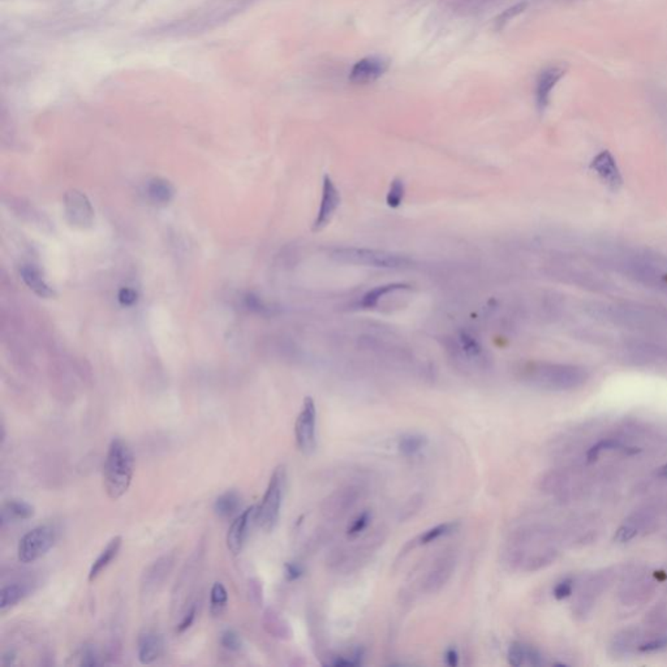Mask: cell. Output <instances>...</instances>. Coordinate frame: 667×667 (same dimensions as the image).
Masks as SVG:
<instances>
[{"label":"cell","mask_w":667,"mask_h":667,"mask_svg":"<svg viewBox=\"0 0 667 667\" xmlns=\"http://www.w3.org/2000/svg\"><path fill=\"white\" fill-rule=\"evenodd\" d=\"M553 532L545 525H524L511 533L500 553L502 563L511 571L536 572L558 556L551 545Z\"/></svg>","instance_id":"obj_1"},{"label":"cell","mask_w":667,"mask_h":667,"mask_svg":"<svg viewBox=\"0 0 667 667\" xmlns=\"http://www.w3.org/2000/svg\"><path fill=\"white\" fill-rule=\"evenodd\" d=\"M517 375L533 387L550 391L576 389L588 378L585 369L580 366L551 363H528L519 369Z\"/></svg>","instance_id":"obj_2"},{"label":"cell","mask_w":667,"mask_h":667,"mask_svg":"<svg viewBox=\"0 0 667 667\" xmlns=\"http://www.w3.org/2000/svg\"><path fill=\"white\" fill-rule=\"evenodd\" d=\"M135 473V456L120 438H114L109 446L104 468V489L112 500H118L128 492Z\"/></svg>","instance_id":"obj_3"},{"label":"cell","mask_w":667,"mask_h":667,"mask_svg":"<svg viewBox=\"0 0 667 667\" xmlns=\"http://www.w3.org/2000/svg\"><path fill=\"white\" fill-rule=\"evenodd\" d=\"M385 540L386 531L383 528H378L363 537L360 536L352 539V544L348 546H342L334 550L327 558V566L331 571L341 573L356 571L361 567V564H365L369 561V558L373 556L374 551L381 546Z\"/></svg>","instance_id":"obj_4"},{"label":"cell","mask_w":667,"mask_h":667,"mask_svg":"<svg viewBox=\"0 0 667 667\" xmlns=\"http://www.w3.org/2000/svg\"><path fill=\"white\" fill-rule=\"evenodd\" d=\"M330 257L336 263L344 265H356V266H365L374 269H386V270H395V269H404L408 268L412 261L404 255H399L383 249H372V248H336L330 253Z\"/></svg>","instance_id":"obj_5"},{"label":"cell","mask_w":667,"mask_h":667,"mask_svg":"<svg viewBox=\"0 0 667 667\" xmlns=\"http://www.w3.org/2000/svg\"><path fill=\"white\" fill-rule=\"evenodd\" d=\"M287 470L285 465L274 469L260 506H257V525L270 533L278 525L280 509L286 492Z\"/></svg>","instance_id":"obj_6"},{"label":"cell","mask_w":667,"mask_h":667,"mask_svg":"<svg viewBox=\"0 0 667 667\" xmlns=\"http://www.w3.org/2000/svg\"><path fill=\"white\" fill-rule=\"evenodd\" d=\"M365 495L366 489L363 485H344L326 497L321 505V514L326 522H341L356 509Z\"/></svg>","instance_id":"obj_7"},{"label":"cell","mask_w":667,"mask_h":667,"mask_svg":"<svg viewBox=\"0 0 667 667\" xmlns=\"http://www.w3.org/2000/svg\"><path fill=\"white\" fill-rule=\"evenodd\" d=\"M294 439L305 456L313 455L317 448V408L313 397H307L302 402L294 422Z\"/></svg>","instance_id":"obj_8"},{"label":"cell","mask_w":667,"mask_h":667,"mask_svg":"<svg viewBox=\"0 0 667 667\" xmlns=\"http://www.w3.org/2000/svg\"><path fill=\"white\" fill-rule=\"evenodd\" d=\"M56 532L51 525H40L24 534L18 542L17 554L21 563H34L55 545Z\"/></svg>","instance_id":"obj_9"},{"label":"cell","mask_w":667,"mask_h":667,"mask_svg":"<svg viewBox=\"0 0 667 667\" xmlns=\"http://www.w3.org/2000/svg\"><path fill=\"white\" fill-rule=\"evenodd\" d=\"M456 567V556L453 553H446L433 562L429 571L422 580V592L426 595H436L453 578Z\"/></svg>","instance_id":"obj_10"},{"label":"cell","mask_w":667,"mask_h":667,"mask_svg":"<svg viewBox=\"0 0 667 667\" xmlns=\"http://www.w3.org/2000/svg\"><path fill=\"white\" fill-rule=\"evenodd\" d=\"M342 196L333 179L329 175L324 176L322 180V193L319 201V209L313 222V231L324 230L331 222L336 210L341 206Z\"/></svg>","instance_id":"obj_11"},{"label":"cell","mask_w":667,"mask_h":667,"mask_svg":"<svg viewBox=\"0 0 667 667\" xmlns=\"http://www.w3.org/2000/svg\"><path fill=\"white\" fill-rule=\"evenodd\" d=\"M253 524H257V506H252L243 511L232 522L226 541L227 548L233 556H238L241 553Z\"/></svg>","instance_id":"obj_12"},{"label":"cell","mask_w":667,"mask_h":667,"mask_svg":"<svg viewBox=\"0 0 667 667\" xmlns=\"http://www.w3.org/2000/svg\"><path fill=\"white\" fill-rule=\"evenodd\" d=\"M65 214L70 223L79 228L90 227L94 218V211L87 196L75 189L65 194Z\"/></svg>","instance_id":"obj_13"},{"label":"cell","mask_w":667,"mask_h":667,"mask_svg":"<svg viewBox=\"0 0 667 667\" xmlns=\"http://www.w3.org/2000/svg\"><path fill=\"white\" fill-rule=\"evenodd\" d=\"M387 71V63L381 57H364L352 67L350 81L356 85H368L381 77Z\"/></svg>","instance_id":"obj_14"},{"label":"cell","mask_w":667,"mask_h":667,"mask_svg":"<svg viewBox=\"0 0 667 667\" xmlns=\"http://www.w3.org/2000/svg\"><path fill=\"white\" fill-rule=\"evenodd\" d=\"M590 167L612 191H618L622 187L623 179L620 175L619 168L609 151H601L596 158L593 159Z\"/></svg>","instance_id":"obj_15"},{"label":"cell","mask_w":667,"mask_h":667,"mask_svg":"<svg viewBox=\"0 0 667 667\" xmlns=\"http://www.w3.org/2000/svg\"><path fill=\"white\" fill-rule=\"evenodd\" d=\"M163 653V639L154 631H143L137 640V656L143 665H151Z\"/></svg>","instance_id":"obj_16"},{"label":"cell","mask_w":667,"mask_h":667,"mask_svg":"<svg viewBox=\"0 0 667 667\" xmlns=\"http://www.w3.org/2000/svg\"><path fill=\"white\" fill-rule=\"evenodd\" d=\"M563 75V70L559 67H551L541 72L540 77L537 79V87H536V101L540 110H544L548 106L551 90L556 87V82L562 79Z\"/></svg>","instance_id":"obj_17"},{"label":"cell","mask_w":667,"mask_h":667,"mask_svg":"<svg viewBox=\"0 0 667 667\" xmlns=\"http://www.w3.org/2000/svg\"><path fill=\"white\" fill-rule=\"evenodd\" d=\"M263 624L269 635L279 640H290L292 637V628L286 618L275 609L269 607L263 612Z\"/></svg>","instance_id":"obj_18"},{"label":"cell","mask_w":667,"mask_h":667,"mask_svg":"<svg viewBox=\"0 0 667 667\" xmlns=\"http://www.w3.org/2000/svg\"><path fill=\"white\" fill-rule=\"evenodd\" d=\"M34 507L31 503L20 500H9L3 505L1 509V527L12 523L15 520H29L34 517Z\"/></svg>","instance_id":"obj_19"},{"label":"cell","mask_w":667,"mask_h":667,"mask_svg":"<svg viewBox=\"0 0 667 667\" xmlns=\"http://www.w3.org/2000/svg\"><path fill=\"white\" fill-rule=\"evenodd\" d=\"M121 544H123V539L120 536L114 537L107 544V546L104 549V551L94 561V563H93L90 571H89V581L90 583H93L112 563V561L119 554Z\"/></svg>","instance_id":"obj_20"},{"label":"cell","mask_w":667,"mask_h":667,"mask_svg":"<svg viewBox=\"0 0 667 667\" xmlns=\"http://www.w3.org/2000/svg\"><path fill=\"white\" fill-rule=\"evenodd\" d=\"M21 277L24 279L25 285L29 287L37 296L43 297V299H50V297L55 296L54 290L45 282L43 275L40 274L38 268H35L33 265L24 266L21 269Z\"/></svg>","instance_id":"obj_21"},{"label":"cell","mask_w":667,"mask_h":667,"mask_svg":"<svg viewBox=\"0 0 667 667\" xmlns=\"http://www.w3.org/2000/svg\"><path fill=\"white\" fill-rule=\"evenodd\" d=\"M458 347L469 363L485 365V350L481 343L468 333H461L458 336Z\"/></svg>","instance_id":"obj_22"},{"label":"cell","mask_w":667,"mask_h":667,"mask_svg":"<svg viewBox=\"0 0 667 667\" xmlns=\"http://www.w3.org/2000/svg\"><path fill=\"white\" fill-rule=\"evenodd\" d=\"M31 593V587L24 583H13L4 585L0 592V610L7 612L11 607L16 606L20 601Z\"/></svg>","instance_id":"obj_23"},{"label":"cell","mask_w":667,"mask_h":667,"mask_svg":"<svg viewBox=\"0 0 667 667\" xmlns=\"http://www.w3.org/2000/svg\"><path fill=\"white\" fill-rule=\"evenodd\" d=\"M459 522H448V523H441L433 528H429L428 531L421 533L419 537L413 540L412 546H426L436 541L441 540L443 537H447L450 534L456 532L459 528Z\"/></svg>","instance_id":"obj_24"},{"label":"cell","mask_w":667,"mask_h":667,"mask_svg":"<svg viewBox=\"0 0 667 667\" xmlns=\"http://www.w3.org/2000/svg\"><path fill=\"white\" fill-rule=\"evenodd\" d=\"M408 290H411V286L405 283H390V285L375 287L363 296L361 305L364 308H375L387 294H394L397 291H408Z\"/></svg>","instance_id":"obj_25"},{"label":"cell","mask_w":667,"mask_h":667,"mask_svg":"<svg viewBox=\"0 0 667 667\" xmlns=\"http://www.w3.org/2000/svg\"><path fill=\"white\" fill-rule=\"evenodd\" d=\"M428 445H429V439L426 436L420 433H407L399 438L397 450L405 458H412L417 453H421Z\"/></svg>","instance_id":"obj_26"},{"label":"cell","mask_w":667,"mask_h":667,"mask_svg":"<svg viewBox=\"0 0 667 667\" xmlns=\"http://www.w3.org/2000/svg\"><path fill=\"white\" fill-rule=\"evenodd\" d=\"M241 500L240 495L235 490H228L219 495L214 503L215 514L222 519H228V517L235 515L240 509Z\"/></svg>","instance_id":"obj_27"},{"label":"cell","mask_w":667,"mask_h":667,"mask_svg":"<svg viewBox=\"0 0 667 667\" xmlns=\"http://www.w3.org/2000/svg\"><path fill=\"white\" fill-rule=\"evenodd\" d=\"M171 566H172V559L170 556H165V558L159 559L158 562L153 564L148 573H145V584L143 585L146 587V589L154 587L155 584H159L162 580L165 579L166 575H168Z\"/></svg>","instance_id":"obj_28"},{"label":"cell","mask_w":667,"mask_h":667,"mask_svg":"<svg viewBox=\"0 0 667 667\" xmlns=\"http://www.w3.org/2000/svg\"><path fill=\"white\" fill-rule=\"evenodd\" d=\"M228 604V592L222 583H215L210 592V614L218 618L221 617Z\"/></svg>","instance_id":"obj_29"},{"label":"cell","mask_w":667,"mask_h":667,"mask_svg":"<svg viewBox=\"0 0 667 667\" xmlns=\"http://www.w3.org/2000/svg\"><path fill=\"white\" fill-rule=\"evenodd\" d=\"M644 523H645V519H643L641 515H636L634 519H629L617 531L614 540L620 542V544L634 540L636 536L639 534V531L643 527Z\"/></svg>","instance_id":"obj_30"},{"label":"cell","mask_w":667,"mask_h":667,"mask_svg":"<svg viewBox=\"0 0 667 667\" xmlns=\"http://www.w3.org/2000/svg\"><path fill=\"white\" fill-rule=\"evenodd\" d=\"M372 512L369 509H364L363 512H360L358 517H355L351 524L348 525L347 528V537L352 540V539H356V537H360L363 533L365 532L368 529V527L370 524L372 522Z\"/></svg>","instance_id":"obj_31"},{"label":"cell","mask_w":667,"mask_h":667,"mask_svg":"<svg viewBox=\"0 0 667 667\" xmlns=\"http://www.w3.org/2000/svg\"><path fill=\"white\" fill-rule=\"evenodd\" d=\"M405 197V184L402 179H394L390 184L386 194V204L391 209H397L403 204Z\"/></svg>","instance_id":"obj_32"},{"label":"cell","mask_w":667,"mask_h":667,"mask_svg":"<svg viewBox=\"0 0 667 667\" xmlns=\"http://www.w3.org/2000/svg\"><path fill=\"white\" fill-rule=\"evenodd\" d=\"M149 194L151 199L158 202H168L172 197L174 191L172 187L168 184V182L160 180V179H154L149 185Z\"/></svg>","instance_id":"obj_33"},{"label":"cell","mask_w":667,"mask_h":667,"mask_svg":"<svg viewBox=\"0 0 667 667\" xmlns=\"http://www.w3.org/2000/svg\"><path fill=\"white\" fill-rule=\"evenodd\" d=\"M507 659L511 666H523L527 663V645L519 641L511 644L507 651Z\"/></svg>","instance_id":"obj_34"},{"label":"cell","mask_w":667,"mask_h":667,"mask_svg":"<svg viewBox=\"0 0 667 667\" xmlns=\"http://www.w3.org/2000/svg\"><path fill=\"white\" fill-rule=\"evenodd\" d=\"M221 645L226 651H238L243 646L241 637L233 629H226L221 634Z\"/></svg>","instance_id":"obj_35"},{"label":"cell","mask_w":667,"mask_h":667,"mask_svg":"<svg viewBox=\"0 0 667 667\" xmlns=\"http://www.w3.org/2000/svg\"><path fill=\"white\" fill-rule=\"evenodd\" d=\"M79 665H81V666L89 667L102 665L101 656H99V653H98V651H97L94 646L87 645V646L82 648L81 654H79Z\"/></svg>","instance_id":"obj_36"},{"label":"cell","mask_w":667,"mask_h":667,"mask_svg":"<svg viewBox=\"0 0 667 667\" xmlns=\"http://www.w3.org/2000/svg\"><path fill=\"white\" fill-rule=\"evenodd\" d=\"M572 590H573V581H572V579H564L556 584L553 595H554L556 600H564V598L571 596Z\"/></svg>","instance_id":"obj_37"},{"label":"cell","mask_w":667,"mask_h":667,"mask_svg":"<svg viewBox=\"0 0 667 667\" xmlns=\"http://www.w3.org/2000/svg\"><path fill=\"white\" fill-rule=\"evenodd\" d=\"M304 575V567L296 562H288L285 564V578L287 581H296Z\"/></svg>","instance_id":"obj_38"},{"label":"cell","mask_w":667,"mask_h":667,"mask_svg":"<svg viewBox=\"0 0 667 667\" xmlns=\"http://www.w3.org/2000/svg\"><path fill=\"white\" fill-rule=\"evenodd\" d=\"M421 500L422 498L420 495L413 497V498L408 500L404 505V509L400 511V517H402V519H409V517H412L413 514L417 512L419 509L421 507Z\"/></svg>","instance_id":"obj_39"},{"label":"cell","mask_w":667,"mask_h":667,"mask_svg":"<svg viewBox=\"0 0 667 667\" xmlns=\"http://www.w3.org/2000/svg\"><path fill=\"white\" fill-rule=\"evenodd\" d=\"M196 614H197V606H196V605H193L191 609L188 610V612L184 615L182 622L177 624L176 632H177L179 635L184 634V632H185L188 628H191L192 624H193V622H194V619H196Z\"/></svg>","instance_id":"obj_40"},{"label":"cell","mask_w":667,"mask_h":667,"mask_svg":"<svg viewBox=\"0 0 667 667\" xmlns=\"http://www.w3.org/2000/svg\"><path fill=\"white\" fill-rule=\"evenodd\" d=\"M525 7H527L525 3H520V4H517V6L511 7V9H507L506 12H503V13L498 17L497 24L500 25V26L507 24L511 18H514V17L517 16L519 13H522V12L524 11Z\"/></svg>","instance_id":"obj_41"},{"label":"cell","mask_w":667,"mask_h":667,"mask_svg":"<svg viewBox=\"0 0 667 667\" xmlns=\"http://www.w3.org/2000/svg\"><path fill=\"white\" fill-rule=\"evenodd\" d=\"M494 1L497 0H458L459 7L468 9V11H480V9H486Z\"/></svg>","instance_id":"obj_42"},{"label":"cell","mask_w":667,"mask_h":667,"mask_svg":"<svg viewBox=\"0 0 667 667\" xmlns=\"http://www.w3.org/2000/svg\"><path fill=\"white\" fill-rule=\"evenodd\" d=\"M666 646L667 639H658V640H653L649 643L644 644L639 649H640V651H644V653H649V651H661Z\"/></svg>","instance_id":"obj_43"},{"label":"cell","mask_w":667,"mask_h":667,"mask_svg":"<svg viewBox=\"0 0 667 667\" xmlns=\"http://www.w3.org/2000/svg\"><path fill=\"white\" fill-rule=\"evenodd\" d=\"M445 663L447 666L455 667L459 665V651L456 648H448L445 651Z\"/></svg>","instance_id":"obj_44"},{"label":"cell","mask_w":667,"mask_h":667,"mask_svg":"<svg viewBox=\"0 0 667 667\" xmlns=\"http://www.w3.org/2000/svg\"><path fill=\"white\" fill-rule=\"evenodd\" d=\"M527 663L533 665V666H539L542 663V657H541L539 651L534 649L533 646H529V645H527Z\"/></svg>","instance_id":"obj_45"},{"label":"cell","mask_w":667,"mask_h":667,"mask_svg":"<svg viewBox=\"0 0 667 667\" xmlns=\"http://www.w3.org/2000/svg\"><path fill=\"white\" fill-rule=\"evenodd\" d=\"M250 596L253 598L255 604H263V585L260 581L253 580L250 583Z\"/></svg>","instance_id":"obj_46"},{"label":"cell","mask_w":667,"mask_h":667,"mask_svg":"<svg viewBox=\"0 0 667 667\" xmlns=\"http://www.w3.org/2000/svg\"><path fill=\"white\" fill-rule=\"evenodd\" d=\"M120 302L126 305H131L136 302V294L131 290H123L119 294Z\"/></svg>","instance_id":"obj_47"},{"label":"cell","mask_w":667,"mask_h":667,"mask_svg":"<svg viewBox=\"0 0 667 667\" xmlns=\"http://www.w3.org/2000/svg\"><path fill=\"white\" fill-rule=\"evenodd\" d=\"M16 662V653L13 651H6L1 657V665H6V666H11V665H15Z\"/></svg>","instance_id":"obj_48"},{"label":"cell","mask_w":667,"mask_h":667,"mask_svg":"<svg viewBox=\"0 0 667 667\" xmlns=\"http://www.w3.org/2000/svg\"><path fill=\"white\" fill-rule=\"evenodd\" d=\"M659 476L667 478V464L666 465H663L662 468L659 469Z\"/></svg>","instance_id":"obj_49"}]
</instances>
